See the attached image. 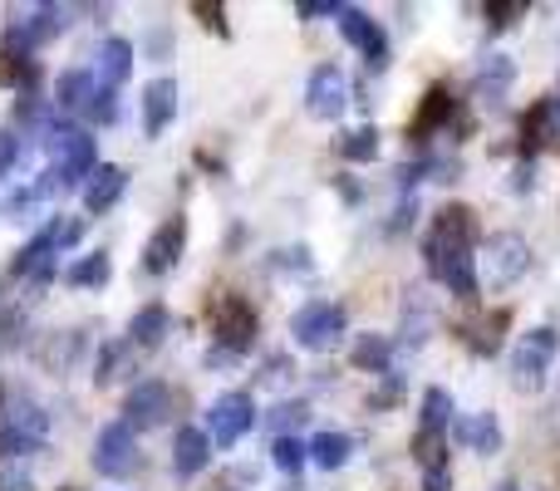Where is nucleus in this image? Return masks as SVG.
<instances>
[{
    "label": "nucleus",
    "mask_w": 560,
    "mask_h": 491,
    "mask_svg": "<svg viewBox=\"0 0 560 491\" xmlns=\"http://www.w3.org/2000/svg\"><path fill=\"white\" fill-rule=\"evenodd\" d=\"M472 242H477V217L467 207H443L433 217V232L423 236V256H428V270L453 290L457 300H477V256H472Z\"/></svg>",
    "instance_id": "f257e3e1"
},
{
    "label": "nucleus",
    "mask_w": 560,
    "mask_h": 491,
    "mask_svg": "<svg viewBox=\"0 0 560 491\" xmlns=\"http://www.w3.org/2000/svg\"><path fill=\"white\" fill-rule=\"evenodd\" d=\"M556 349H560V335H556V329H546V325L532 329V335L516 344V354H512V384L522 388V394H536V388L546 384Z\"/></svg>",
    "instance_id": "f03ea898"
},
{
    "label": "nucleus",
    "mask_w": 560,
    "mask_h": 491,
    "mask_svg": "<svg viewBox=\"0 0 560 491\" xmlns=\"http://www.w3.org/2000/svg\"><path fill=\"white\" fill-rule=\"evenodd\" d=\"M49 153H55V183L74 187L79 177H94V138L79 128H49Z\"/></svg>",
    "instance_id": "7ed1b4c3"
},
{
    "label": "nucleus",
    "mask_w": 560,
    "mask_h": 491,
    "mask_svg": "<svg viewBox=\"0 0 560 491\" xmlns=\"http://www.w3.org/2000/svg\"><path fill=\"white\" fill-rule=\"evenodd\" d=\"M482 260H487V285L506 290L532 270V246H526V236H516V232H497L492 242H487Z\"/></svg>",
    "instance_id": "20e7f679"
},
{
    "label": "nucleus",
    "mask_w": 560,
    "mask_h": 491,
    "mask_svg": "<svg viewBox=\"0 0 560 491\" xmlns=\"http://www.w3.org/2000/svg\"><path fill=\"white\" fill-rule=\"evenodd\" d=\"M290 335H295L300 349H329L339 335H345V309L329 305V300L300 305L295 315H290Z\"/></svg>",
    "instance_id": "39448f33"
},
{
    "label": "nucleus",
    "mask_w": 560,
    "mask_h": 491,
    "mask_svg": "<svg viewBox=\"0 0 560 491\" xmlns=\"http://www.w3.org/2000/svg\"><path fill=\"white\" fill-rule=\"evenodd\" d=\"M252 423H256L252 394H222L212 404V413H207V437H212V443H222V447H236Z\"/></svg>",
    "instance_id": "423d86ee"
},
{
    "label": "nucleus",
    "mask_w": 560,
    "mask_h": 491,
    "mask_svg": "<svg viewBox=\"0 0 560 491\" xmlns=\"http://www.w3.org/2000/svg\"><path fill=\"white\" fill-rule=\"evenodd\" d=\"M138 463V437L128 423H104L94 437V467L104 477H128Z\"/></svg>",
    "instance_id": "0eeeda50"
},
{
    "label": "nucleus",
    "mask_w": 560,
    "mask_h": 491,
    "mask_svg": "<svg viewBox=\"0 0 560 491\" xmlns=\"http://www.w3.org/2000/svg\"><path fill=\"white\" fill-rule=\"evenodd\" d=\"M212 329H217V349H226V354H246L252 339H256V309L246 305L242 295H226L222 305H217Z\"/></svg>",
    "instance_id": "6e6552de"
},
{
    "label": "nucleus",
    "mask_w": 560,
    "mask_h": 491,
    "mask_svg": "<svg viewBox=\"0 0 560 491\" xmlns=\"http://www.w3.org/2000/svg\"><path fill=\"white\" fill-rule=\"evenodd\" d=\"M124 413H128L124 418L128 428H158V423H167V413H173V388L158 384V378H143V384L128 388Z\"/></svg>",
    "instance_id": "1a4fd4ad"
},
{
    "label": "nucleus",
    "mask_w": 560,
    "mask_h": 491,
    "mask_svg": "<svg viewBox=\"0 0 560 491\" xmlns=\"http://www.w3.org/2000/svg\"><path fill=\"white\" fill-rule=\"evenodd\" d=\"M335 20H339V35H345L349 45H354L374 69H384V59H388V39H384V30H378V20H369L364 10H354V5H339V15H335Z\"/></svg>",
    "instance_id": "9d476101"
},
{
    "label": "nucleus",
    "mask_w": 560,
    "mask_h": 491,
    "mask_svg": "<svg viewBox=\"0 0 560 491\" xmlns=\"http://www.w3.org/2000/svg\"><path fill=\"white\" fill-rule=\"evenodd\" d=\"M183 246H187V222L183 217H173V222H163L153 236H148L143 260H138V266H143L148 276H167V270L183 260Z\"/></svg>",
    "instance_id": "9b49d317"
},
{
    "label": "nucleus",
    "mask_w": 560,
    "mask_h": 491,
    "mask_svg": "<svg viewBox=\"0 0 560 491\" xmlns=\"http://www.w3.org/2000/svg\"><path fill=\"white\" fill-rule=\"evenodd\" d=\"M349 104V84L345 74H339L335 65H319L315 74H310V89H305V108L315 118H339Z\"/></svg>",
    "instance_id": "f8f14e48"
},
{
    "label": "nucleus",
    "mask_w": 560,
    "mask_h": 491,
    "mask_svg": "<svg viewBox=\"0 0 560 491\" xmlns=\"http://www.w3.org/2000/svg\"><path fill=\"white\" fill-rule=\"evenodd\" d=\"M457 118V98H453V89L447 84H433L423 94V104H418V114H413V124H408V138L413 143H423V138H433L438 128H447Z\"/></svg>",
    "instance_id": "ddd939ff"
},
{
    "label": "nucleus",
    "mask_w": 560,
    "mask_h": 491,
    "mask_svg": "<svg viewBox=\"0 0 560 491\" xmlns=\"http://www.w3.org/2000/svg\"><path fill=\"white\" fill-rule=\"evenodd\" d=\"M453 437L477 457H492L502 447V428H497V413H472V418H453Z\"/></svg>",
    "instance_id": "4468645a"
},
{
    "label": "nucleus",
    "mask_w": 560,
    "mask_h": 491,
    "mask_svg": "<svg viewBox=\"0 0 560 491\" xmlns=\"http://www.w3.org/2000/svg\"><path fill=\"white\" fill-rule=\"evenodd\" d=\"M124 187H128V173H124V167H114V163L94 167V177L84 183V212H108V207L124 197Z\"/></svg>",
    "instance_id": "2eb2a0df"
},
{
    "label": "nucleus",
    "mask_w": 560,
    "mask_h": 491,
    "mask_svg": "<svg viewBox=\"0 0 560 491\" xmlns=\"http://www.w3.org/2000/svg\"><path fill=\"white\" fill-rule=\"evenodd\" d=\"M207 463H212V437H207L202 428H183V433H177V443H173L177 477H197Z\"/></svg>",
    "instance_id": "dca6fc26"
},
{
    "label": "nucleus",
    "mask_w": 560,
    "mask_h": 491,
    "mask_svg": "<svg viewBox=\"0 0 560 491\" xmlns=\"http://www.w3.org/2000/svg\"><path fill=\"white\" fill-rule=\"evenodd\" d=\"M173 114H177V84L173 79H153L143 89V128L148 133H163L173 124Z\"/></svg>",
    "instance_id": "f3484780"
},
{
    "label": "nucleus",
    "mask_w": 560,
    "mask_h": 491,
    "mask_svg": "<svg viewBox=\"0 0 560 491\" xmlns=\"http://www.w3.org/2000/svg\"><path fill=\"white\" fill-rule=\"evenodd\" d=\"M94 94H98V84H94V74H89V69H65V74H59V84H55V104L65 108V114H89Z\"/></svg>",
    "instance_id": "a211bd4d"
},
{
    "label": "nucleus",
    "mask_w": 560,
    "mask_h": 491,
    "mask_svg": "<svg viewBox=\"0 0 560 491\" xmlns=\"http://www.w3.org/2000/svg\"><path fill=\"white\" fill-rule=\"evenodd\" d=\"M502 329H506V309H487V315L467 319L457 335L467 339V349H472V354H497V349H502Z\"/></svg>",
    "instance_id": "6ab92c4d"
},
{
    "label": "nucleus",
    "mask_w": 560,
    "mask_h": 491,
    "mask_svg": "<svg viewBox=\"0 0 560 491\" xmlns=\"http://www.w3.org/2000/svg\"><path fill=\"white\" fill-rule=\"evenodd\" d=\"M10 270L15 276H35V280H49L55 276V242H49L45 232L35 236L25 250H15V260H10Z\"/></svg>",
    "instance_id": "aec40b11"
},
{
    "label": "nucleus",
    "mask_w": 560,
    "mask_h": 491,
    "mask_svg": "<svg viewBox=\"0 0 560 491\" xmlns=\"http://www.w3.org/2000/svg\"><path fill=\"white\" fill-rule=\"evenodd\" d=\"M128 69H133V45H128V39H104V49H98V74H104V89L124 84Z\"/></svg>",
    "instance_id": "412c9836"
},
{
    "label": "nucleus",
    "mask_w": 560,
    "mask_h": 491,
    "mask_svg": "<svg viewBox=\"0 0 560 491\" xmlns=\"http://www.w3.org/2000/svg\"><path fill=\"white\" fill-rule=\"evenodd\" d=\"M167 329H173V315H167L163 305H143V309L133 315V325H128V335H133V344L153 349V344H163Z\"/></svg>",
    "instance_id": "4be33fe9"
},
{
    "label": "nucleus",
    "mask_w": 560,
    "mask_h": 491,
    "mask_svg": "<svg viewBox=\"0 0 560 491\" xmlns=\"http://www.w3.org/2000/svg\"><path fill=\"white\" fill-rule=\"evenodd\" d=\"M512 79H516V65L506 55H497V59H487V65L477 69V94H482V98H502L506 89H512Z\"/></svg>",
    "instance_id": "5701e85b"
},
{
    "label": "nucleus",
    "mask_w": 560,
    "mask_h": 491,
    "mask_svg": "<svg viewBox=\"0 0 560 491\" xmlns=\"http://www.w3.org/2000/svg\"><path fill=\"white\" fill-rule=\"evenodd\" d=\"M5 428H10V433H20V437H30V443L45 447L49 418H45V408H35V404H15V408H10V418H5Z\"/></svg>",
    "instance_id": "b1692460"
},
{
    "label": "nucleus",
    "mask_w": 560,
    "mask_h": 491,
    "mask_svg": "<svg viewBox=\"0 0 560 491\" xmlns=\"http://www.w3.org/2000/svg\"><path fill=\"white\" fill-rule=\"evenodd\" d=\"M108 276H114V266H108V256H104V250H89V256H79L74 266L65 270V280H69V285H79V290H89V285H104Z\"/></svg>",
    "instance_id": "393cba45"
},
{
    "label": "nucleus",
    "mask_w": 560,
    "mask_h": 491,
    "mask_svg": "<svg viewBox=\"0 0 560 491\" xmlns=\"http://www.w3.org/2000/svg\"><path fill=\"white\" fill-rule=\"evenodd\" d=\"M453 428V398L443 388H428L423 394V418H418V433H447Z\"/></svg>",
    "instance_id": "a878e982"
},
{
    "label": "nucleus",
    "mask_w": 560,
    "mask_h": 491,
    "mask_svg": "<svg viewBox=\"0 0 560 491\" xmlns=\"http://www.w3.org/2000/svg\"><path fill=\"white\" fill-rule=\"evenodd\" d=\"M339 157H345V163H374V157H378V133L369 124L339 133Z\"/></svg>",
    "instance_id": "bb28decb"
},
{
    "label": "nucleus",
    "mask_w": 560,
    "mask_h": 491,
    "mask_svg": "<svg viewBox=\"0 0 560 491\" xmlns=\"http://www.w3.org/2000/svg\"><path fill=\"white\" fill-rule=\"evenodd\" d=\"M349 433H319L315 443H310V457H315L319 467H329V472H335V467H345L349 463Z\"/></svg>",
    "instance_id": "cd10ccee"
},
{
    "label": "nucleus",
    "mask_w": 560,
    "mask_h": 491,
    "mask_svg": "<svg viewBox=\"0 0 560 491\" xmlns=\"http://www.w3.org/2000/svg\"><path fill=\"white\" fill-rule=\"evenodd\" d=\"M413 457L423 472H447V433H418Z\"/></svg>",
    "instance_id": "c85d7f7f"
},
{
    "label": "nucleus",
    "mask_w": 560,
    "mask_h": 491,
    "mask_svg": "<svg viewBox=\"0 0 560 491\" xmlns=\"http://www.w3.org/2000/svg\"><path fill=\"white\" fill-rule=\"evenodd\" d=\"M133 369V349L128 344H104V354H98V374H94V384L104 388V384H118V378Z\"/></svg>",
    "instance_id": "c756f323"
},
{
    "label": "nucleus",
    "mask_w": 560,
    "mask_h": 491,
    "mask_svg": "<svg viewBox=\"0 0 560 491\" xmlns=\"http://www.w3.org/2000/svg\"><path fill=\"white\" fill-rule=\"evenodd\" d=\"M349 359H354L359 369H369V374H384V369H388V339L384 335H359L354 339V354H349Z\"/></svg>",
    "instance_id": "7c9ffc66"
},
{
    "label": "nucleus",
    "mask_w": 560,
    "mask_h": 491,
    "mask_svg": "<svg viewBox=\"0 0 560 491\" xmlns=\"http://www.w3.org/2000/svg\"><path fill=\"white\" fill-rule=\"evenodd\" d=\"M79 349H84V339L79 335H55L45 349H39V359H45L49 369H69L79 359Z\"/></svg>",
    "instance_id": "2f4dec72"
},
{
    "label": "nucleus",
    "mask_w": 560,
    "mask_h": 491,
    "mask_svg": "<svg viewBox=\"0 0 560 491\" xmlns=\"http://www.w3.org/2000/svg\"><path fill=\"white\" fill-rule=\"evenodd\" d=\"M271 457H276V467H280V472H300V463H305V457H310V447L300 443V437L280 433V437H276V447H271Z\"/></svg>",
    "instance_id": "473e14b6"
},
{
    "label": "nucleus",
    "mask_w": 560,
    "mask_h": 491,
    "mask_svg": "<svg viewBox=\"0 0 560 491\" xmlns=\"http://www.w3.org/2000/svg\"><path fill=\"white\" fill-rule=\"evenodd\" d=\"M0 491H35L25 457H0Z\"/></svg>",
    "instance_id": "72a5a7b5"
},
{
    "label": "nucleus",
    "mask_w": 560,
    "mask_h": 491,
    "mask_svg": "<svg viewBox=\"0 0 560 491\" xmlns=\"http://www.w3.org/2000/svg\"><path fill=\"white\" fill-rule=\"evenodd\" d=\"M39 202H45L39 183H35V187H20V192H10V197H5V217H10V222H25V217L35 212Z\"/></svg>",
    "instance_id": "f704fd0d"
},
{
    "label": "nucleus",
    "mask_w": 560,
    "mask_h": 491,
    "mask_svg": "<svg viewBox=\"0 0 560 491\" xmlns=\"http://www.w3.org/2000/svg\"><path fill=\"white\" fill-rule=\"evenodd\" d=\"M30 69H35V65H25V55H20V49H0V84H25Z\"/></svg>",
    "instance_id": "c9c22d12"
},
{
    "label": "nucleus",
    "mask_w": 560,
    "mask_h": 491,
    "mask_svg": "<svg viewBox=\"0 0 560 491\" xmlns=\"http://www.w3.org/2000/svg\"><path fill=\"white\" fill-rule=\"evenodd\" d=\"M192 15L202 20L207 30H217V35H226V5H217V0H192Z\"/></svg>",
    "instance_id": "e433bc0d"
},
{
    "label": "nucleus",
    "mask_w": 560,
    "mask_h": 491,
    "mask_svg": "<svg viewBox=\"0 0 560 491\" xmlns=\"http://www.w3.org/2000/svg\"><path fill=\"white\" fill-rule=\"evenodd\" d=\"M526 10H532L526 0H502V5L492 0V5H487V15H492L497 30H506V25H516V15H526Z\"/></svg>",
    "instance_id": "4c0bfd02"
},
{
    "label": "nucleus",
    "mask_w": 560,
    "mask_h": 491,
    "mask_svg": "<svg viewBox=\"0 0 560 491\" xmlns=\"http://www.w3.org/2000/svg\"><path fill=\"white\" fill-rule=\"evenodd\" d=\"M89 118H94V124H114V118H118V98H114V89H98L94 104H89Z\"/></svg>",
    "instance_id": "58836bf2"
},
{
    "label": "nucleus",
    "mask_w": 560,
    "mask_h": 491,
    "mask_svg": "<svg viewBox=\"0 0 560 491\" xmlns=\"http://www.w3.org/2000/svg\"><path fill=\"white\" fill-rule=\"evenodd\" d=\"M79 232H84V222H79V217H69V222H55L49 226V242H55V250H65V246H74L79 242Z\"/></svg>",
    "instance_id": "ea45409f"
},
{
    "label": "nucleus",
    "mask_w": 560,
    "mask_h": 491,
    "mask_svg": "<svg viewBox=\"0 0 560 491\" xmlns=\"http://www.w3.org/2000/svg\"><path fill=\"white\" fill-rule=\"evenodd\" d=\"M295 15L300 20H325V15H339V5H335V0H300Z\"/></svg>",
    "instance_id": "a19ab883"
},
{
    "label": "nucleus",
    "mask_w": 560,
    "mask_h": 491,
    "mask_svg": "<svg viewBox=\"0 0 560 491\" xmlns=\"http://www.w3.org/2000/svg\"><path fill=\"white\" fill-rule=\"evenodd\" d=\"M398 394H404V378H398V374H388V384L378 388L374 398H369V408H394V404H398Z\"/></svg>",
    "instance_id": "79ce46f5"
},
{
    "label": "nucleus",
    "mask_w": 560,
    "mask_h": 491,
    "mask_svg": "<svg viewBox=\"0 0 560 491\" xmlns=\"http://www.w3.org/2000/svg\"><path fill=\"white\" fill-rule=\"evenodd\" d=\"M271 428H290V423H305V404H280L271 418H266Z\"/></svg>",
    "instance_id": "37998d69"
},
{
    "label": "nucleus",
    "mask_w": 560,
    "mask_h": 491,
    "mask_svg": "<svg viewBox=\"0 0 560 491\" xmlns=\"http://www.w3.org/2000/svg\"><path fill=\"white\" fill-rule=\"evenodd\" d=\"M15 157H20V138L0 128V177H5L10 167H15Z\"/></svg>",
    "instance_id": "c03bdc74"
},
{
    "label": "nucleus",
    "mask_w": 560,
    "mask_h": 491,
    "mask_svg": "<svg viewBox=\"0 0 560 491\" xmlns=\"http://www.w3.org/2000/svg\"><path fill=\"white\" fill-rule=\"evenodd\" d=\"M280 266H290V270H310V250H305V246L280 250Z\"/></svg>",
    "instance_id": "a18cd8bd"
},
{
    "label": "nucleus",
    "mask_w": 560,
    "mask_h": 491,
    "mask_svg": "<svg viewBox=\"0 0 560 491\" xmlns=\"http://www.w3.org/2000/svg\"><path fill=\"white\" fill-rule=\"evenodd\" d=\"M423 491H453V487H447V472H428V487Z\"/></svg>",
    "instance_id": "49530a36"
},
{
    "label": "nucleus",
    "mask_w": 560,
    "mask_h": 491,
    "mask_svg": "<svg viewBox=\"0 0 560 491\" xmlns=\"http://www.w3.org/2000/svg\"><path fill=\"white\" fill-rule=\"evenodd\" d=\"M502 491H516V487H502Z\"/></svg>",
    "instance_id": "de8ad7c7"
}]
</instances>
